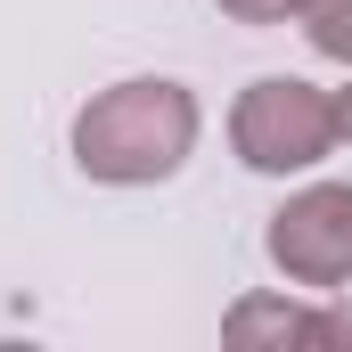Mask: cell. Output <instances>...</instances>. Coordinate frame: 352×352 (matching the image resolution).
<instances>
[{
  "label": "cell",
  "mask_w": 352,
  "mask_h": 352,
  "mask_svg": "<svg viewBox=\"0 0 352 352\" xmlns=\"http://www.w3.org/2000/svg\"><path fill=\"white\" fill-rule=\"evenodd\" d=\"M336 140H344L336 131V98L320 82H303V74H263L230 107V148H238L246 173H278V180L311 173V164H328Z\"/></svg>",
  "instance_id": "2"
},
{
  "label": "cell",
  "mask_w": 352,
  "mask_h": 352,
  "mask_svg": "<svg viewBox=\"0 0 352 352\" xmlns=\"http://www.w3.org/2000/svg\"><path fill=\"white\" fill-rule=\"evenodd\" d=\"M336 131H344V140H352V90H344V98H336Z\"/></svg>",
  "instance_id": "7"
},
{
  "label": "cell",
  "mask_w": 352,
  "mask_h": 352,
  "mask_svg": "<svg viewBox=\"0 0 352 352\" xmlns=\"http://www.w3.org/2000/svg\"><path fill=\"white\" fill-rule=\"evenodd\" d=\"M230 336L254 344V336H278V344H320V311H287V303H238L230 311Z\"/></svg>",
  "instance_id": "4"
},
{
  "label": "cell",
  "mask_w": 352,
  "mask_h": 352,
  "mask_svg": "<svg viewBox=\"0 0 352 352\" xmlns=\"http://www.w3.org/2000/svg\"><path fill=\"white\" fill-rule=\"evenodd\" d=\"M197 148V98L164 74H140V82L98 90L82 115H74V164L107 188H148V180H173Z\"/></svg>",
  "instance_id": "1"
},
{
  "label": "cell",
  "mask_w": 352,
  "mask_h": 352,
  "mask_svg": "<svg viewBox=\"0 0 352 352\" xmlns=\"http://www.w3.org/2000/svg\"><path fill=\"white\" fill-rule=\"evenodd\" d=\"M303 33H311V50H320L328 66H352V0H320V8L303 16Z\"/></svg>",
  "instance_id": "5"
},
{
  "label": "cell",
  "mask_w": 352,
  "mask_h": 352,
  "mask_svg": "<svg viewBox=\"0 0 352 352\" xmlns=\"http://www.w3.org/2000/svg\"><path fill=\"white\" fill-rule=\"evenodd\" d=\"M270 263L311 295H336L352 278V180H311L270 213Z\"/></svg>",
  "instance_id": "3"
},
{
  "label": "cell",
  "mask_w": 352,
  "mask_h": 352,
  "mask_svg": "<svg viewBox=\"0 0 352 352\" xmlns=\"http://www.w3.org/2000/svg\"><path fill=\"white\" fill-rule=\"evenodd\" d=\"M311 8H320V0H221V16H238V25H287V16L303 25Z\"/></svg>",
  "instance_id": "6"
}]
</instances>
